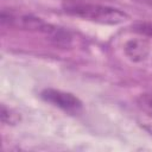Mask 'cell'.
Masks as SVG:
<instances>
[{
    "mask_svg": "<svg viewBox=\"0 0 152 152\" xmlns=\"http://www.w3.org/2000/svg\"><path fill=\"white\" fill-rule=\"evenodd\" d=\"M1 24L2 26L19 27L23 30H28L44 34L52 44L61 48H66L71 43V34L69 31L49 24L40 18H37L31 14L17 13L11 10L1 11Z\"/></svg>",
    "mask_w": 152,
    "mask_h": 152,
    "instance_id": "obj_1",
    "label": "cell"
},
{
    "mask_svg": "<svg viewBox=\"0 0 152 152\" xmlns=\"http://www.w3.org/2000/svg\"><path fill=\"white\" fill-rule=\"evenodd\" d=\"M62 8L71 17L103 25H118L128 18V14L120 8L87 0H64Z\"/></svg>",
    "mask_w": 152,
    "mask_h": 152,
    "instance_id": "obj_2",
    "label": "cell"
},
{
    "mask_svg": "<svg viewBox=\"0 0 152 152\" xmlns=\"http://www.w3.org/2000/svg\"><path fill=\"white\" fill-rule=\"evenodd\" d=\"M40 97L45 102L51 103L52 106L70 114H77L82 109L81 100L74 94L68 93V91H63V90L53 89V88H46L42 90Z\"/></svg>",
    "mask_w": 152,
    "mask_h": 152,
    "instance_id": "obj_3",
    "label": "cell"
},
{
    "mask_svg": "<svg viewBox=\"0 0 152 152\" xmlns=\"http://www.w3.org/2000/svg\"><path fill=\"white\" fill-rule=\"evenodd\" d=\"M125 55L133 62H142L146 59L150 52V48L144 39H129L124 45Z\"/></svg>",
    "mask_w": 152,
    "mask_h": 152,
    "instance_id": "obj_4",
    "label": "cell"
},
{
    "mask_svg": "<svg viewBox=\"0 0 152 152\" xmlns=\"http://www.w3.org/2000/svg\"><path fill=\"white\" fill-rule=\"evenodd\" d=\"M132 30L139 34L152 37V21H139L132 26Z\"/></svg>",
    "mask_w": 152,
    "mask_h": 152,
    "instance_id": "obj_5",
    "label": "cell"
},
{
    "mask_svg": "<svg viewBox=\"0 0 152 152\" xmlns=\"http://www.w3.org/2000/svg\"><path fill=\"white\" fill-rule=\"evenodd\" d=\"M138 103H139L140 107H142L147 112L152 113V93L141 94L138 99Z\"/></svg>",
    "mask_w": 152,
    "mask_h": 152,
    "instance_id": "obj_6",
    "label": "cell"
},
{
    "mask_svg": "<svg viewBox=\"0 0 152 152\" xmlns=\"http://www.w3.org/2000/svg\"><path fill=\"white\" fill-rule=\"evenodd\" d=\"M1 120H2L4 124H14L18 120V116L15 114H12V112L10 109H7L5 104H2V107H1Z\"/></svg>",
    "mask_w": 152,
    "mask_h": 152,
    "instance_id": "obj_7",
    "label": "cell"
},
{
    "mask_svg": "<svg viewBox=\"0 0 152 152\" xmlns=\"http://www.w3.org/2000/svg\"><path fill=\"white\" fill-rule=\"evenodd\" d=\"M135 2H139L141 5H145L147 7H151L152 8V0H134Z\"/></svg>",
    "mask_w": 152,
    "mask_h": 152,
    "instance_id": "obj_8",
    "label": "cell"
}]
</instances>
